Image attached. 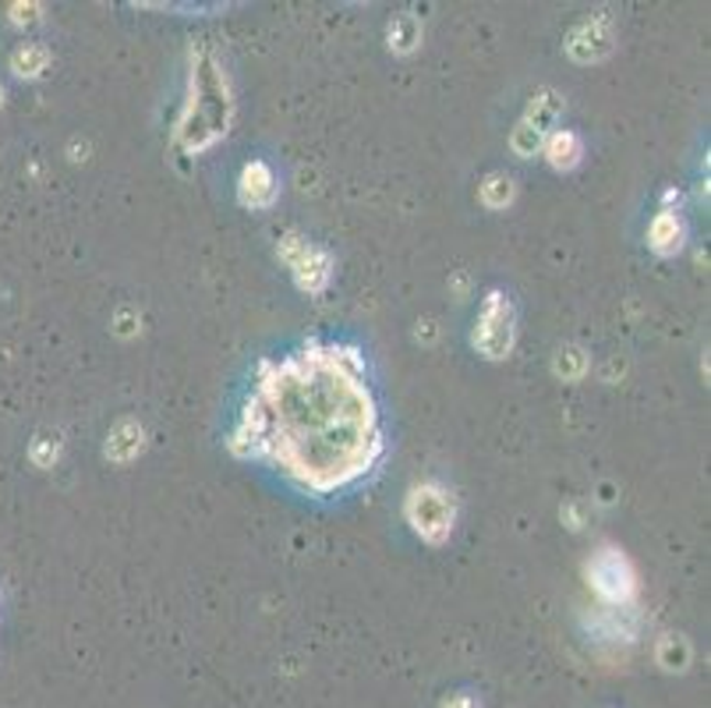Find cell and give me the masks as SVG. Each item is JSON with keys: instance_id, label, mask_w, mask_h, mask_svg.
I'll list each match as a JSON object with an SVG mask.
<instances>
[{"instance_id": "6da1fadb", "label": "cell", "mask_w": 711, "mask_h": 708, "mask_svg": "<svg viewBox=\"0 0 711 708\" xmlns=\"http://www.w3.org/2000/svg\"><path fill=\"white\" fill-rule=\"evenodd\" d=\"M230 450L273 464L304 493L362 482L383 458V415L362 354L312 341L259 368Z\"/></svg>"}, {"instance_id": "7a4b0ae2", "label": "cell", "mask_w": 711, "mask_h": 708, "mask_svg": "<svg viewBox=\"0 0 711 708\" xmlns=\"http://www.w3.org/2000/svg\"><path fill=\"white\" fill-rule=\"evenodd\" d=\"M408 517L421 538L429 543H443L453 532V503L439 485H421L408 500Z\"/></svg>"}, {"instance_id": "30bf717a", "label": "cell", "mask_w": 711, "mask_h": 708, "mask_svg": "<svg viewBox=\"0 0 711 708\" xmlns=\"http://www.w3.org/2000/svg\"><path fill=\"white\" fill-rule=\"evenodd\" d=\"M142 447V429L134 426V421H125V426H117L114 436H110V443H107V453L114 461H128L134 458Z\"/></svg>"}, {"instance_id": "9c48e42d", "label": "cell", "mask_w": 711, "mask_h": 708, "mask_svg": "<svg viewBox=\"0 0 711 708\" xmlns=\"http://www.w3.org/2000/svg\"><path fill=\"white\" fill-rule=\"evenodd\" d=\"M651 245L658 251H676L683 245V221L676 213H658V221L651 224Z\"/></svg>"}, {"instance_id": "4fadbf2b", "label": "cell", "mask_w": 711, "mask_h": 708, "mask_svg": "<svg viewBox=\"0 0 711 708\" xmlns=\"http://www.w3.org/2000/svg\"><path fill=\"white\" fill-rule=\"evenodd\" d=\"M538 146H541V128H535L531 121L517 125V131H514V149H517V153L520 157H531Z\"/></svg>"}, {"instance_id": "5bb4252c", "label": "cell", "mask_w": 711, "mask_h": 708, "mask_svg": "<svg viewBox=\"0 0 711 708\" xmlns=\"http://www.w3.org/2000/svg\"><path fill=\"white\" fill-rule=\"evenodd\" d=\"M389 40H394L397 50H411V46L418 43V25H414V19H400V22L394 25V32H389Z\"/></svg>"}, {"instance_id": "8992f818", "label": "cell", "mask_w": 711, "mask_h": 708, "mask_svg": "<svg viewBox=\"0 0 711 708\" xmlns=\"http://www.w3.org/2000/svg\"><path fill=\"white\" fill-rule=\"evenodd\" d=\"M277 195V184H273V174H269L266 163H251L245 167L241 174V199L245 206H269Z\"/></svg>"}, {"instance_id": "277c9868", "label": "cell", "mask_w": 711, "mask_h": 708, "mask_svg": "<svg viewBox=\"0 0 711 708\" xmlns=\"http://www.w3.org/2000/svg\"><path fill=\"white\" fill-rule=\"evenodd\" d=\"M591 581H595V592L608 602H626L634 596L631 567H626V560L613 549L595 556V564H591Z\"/></svg>"}, {"instance_id": "52a82bcc", "label": "cell", "mask_w": 711, "mask_h": 708, "mask_svg": "<svg viewBox=\"0 0 711 708\" xmlns=\"http://www.w3.org/2000/svg\"><path fill=\"white\" fill-rule=\"evenodd\" d=\"M546 157L556 171H570V167L581 160V139L573 131H556L546 142Z\"/></svg>"}, {"instance_id": "8fae6325", "label": "cell", "mask_w": 711, "mask_h": 708, "mask_svg": "<svg viewBox=\"0 0 711 708\" xmlns=\"http://www.w3.org/2000/svg\"><path fill=\"white\" fill-rule=\"evenodd\" d=\"M658 663H662L666 669H687L690 648H687L683 637H666L662 648H658Z\"/></svg>"}, {"instance_id": "5b68a950", "label": "cell", "mask_w": 711, "mask_h": 708, "mask_svg": "<svg viewBox=\"0 0 711 708\" xmlns=\"http://www.w3.org/2000/svg\"><path fill=\"white\" fill-rule=\"evenodd\" d=\"M294 266V273L301 280L304 291H323L330 280V259L312 245H301V256H287Z\"/></svg>"}, {"instance_id": "9a60e30c", "label": "cell", "mask_w": 711, "mask_h": 708, "mask_svg": "<svg viewBox=\"0 0 711 708\" xmlns=\"http://www.w3.org/2000/svg\"><path fill=\"white\" fill-rule=\"evenodd\" d=\"M443 708H482L474 695H453L450 701H443Z\"/></svg>"}, {"instance_id": "3957f363", "label": "cell", "mask_w": 711, "mask_h": 708, "mask_svg": "<svg viewBox=\"0 0 711 708\" xmlns=\"http://www.w3.org/2000/svg\"><path fill=\"white\" fill-rule=\"evenodd\" d=\"M474 344H478L488 358H503L514 344V312L510 301L503 294H488L485 309H482V326L474 333Z\"/></svg>"}, {"instance_id": "7c38bea8", "label": "cell", "mask_w": 711, "mask_h": 708, "mask_svg": "<svg viewBox=\"0 0 711 708\" xmlns=\"http://www.w3.org/2000/svg\"><path fill=\"white\" fill-rule=\"evenodd\" d=\"M482 195H485V202L493 210H499V206H506V202L514 199V184H510V178H503V174H493L485 181V189H482Z\"/></svg>"}, {"instance_id": "2e32d148", "label": "cell", "mask_w": 711, "mask_h": 708, "mask_svg": "<svg viewBox=\"0 0 711 708\" xmlns=\"http://www.w3.org/2000/svg\"><path fill=\"white\" fill-rule=\"evenodd\" d=\"M0 104H4V89H0Z\"/></svg>"}, {"instance_id": "ba28073f", "label": "cell", "mask_w": 711, "mask_h": 708, "mask_svg": "<svg viewBox=\"0 0 711 708\" xmlns=\"http://www.w3.org/2000/svg\"><path fill=\"white\" fill-rule=\"evenodd\" d=\"M46 64H50V54H46V46H40V43H22V46L11 54V72L22 75V78L43 75Z\"/></svg>"}]
</instances>
